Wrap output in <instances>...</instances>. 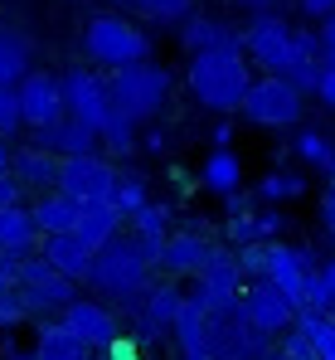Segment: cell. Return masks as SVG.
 Returning <instances> with one entry per match:
<instances>
[{
  "label": "cell",
  "instance_id": "6da1fadb",
  "mask_svg": "<svg viewBox=\"0 0 335 360\" xmlns=\"http://www.w3.org/2000/svg\"><path fill=\"white\" fill-rule=\"evenodd\" d=\"M185 83H190V98L214 112V117H233L248 83H253V68L243 59V49H199L185 63Z\"/></svg>",
  "mask_w": 335,
  "mask_h": 360
},
{
  "label": "cell",
  "instance_id": "7a4b0ae2",
  "mask_svg": "<svg viewBox=\"0 0 335 360\" xmlns=\"http://www.w3.org/2000/svg\"><path fill=\"white\" fill-rule=\"evenodd\" d=\"M83 283L93 292H103L107 302H117V307H131V302L156 283V263L146 258V248L131 239V234H117V239H107L93 253Z\"/></svg>",
  "mask_w": 335,
  "mask_h": 360
},
{
  "label": "cell",
  "instance_id": "3957f363",
  "mask_svg": "<svg viewBox=\"0 0 335 360\" xmlns=\"http://www.w3.org/2000/svg\"><path fill=\"white\" fill-rule=\"evenodd\" d=\"M107 93H112V112L126 122H156L175 98V68L161 59H141L107 73Z\"/></svg>",
  "mask_w": 335,
  "mask_h": 360
},
{
  "label": "cell",
  "instance_id": "277c9868",
  "mask_svg": "<svg viewBox=\"0 0 335 360\" xmlns=\"http://www.w3.org/2000/svg\"><path fill=\"white\" fill-rule=\"evenodd\" d=\"M78 49H83V59L93 63V68L117 73L126 63L151 59V34L136 20H126V10H98V15H88Z\"/></svg>",
  "mask_w": 335,
  "mask_h": 360
},
{
  "label": "cell",
  "instance_id": "5b68a950",
  "mask_svg": "<svg viewBox=\"0 0 335 360\" xmlns=\"http://www.w3.org/2000/svg\"><path fill=\"white\" fill-rule=\"evenodd\" d=\"M238 112H243V122H253V127L287 131V127H301V117H306V93L291 88L282 73H263V78L248 83Z\"/></svg>",
  "mask_w": 335,
  "mask_h": 360
},
{
  "label": "cell",
  "instance_id": "8992f818",
  "mask_svg": "<svg viewBox=\"0 0 335 360\" xmlns=\"http://www.w3.org/2000/svg\"><path fill=\"white\" fill-rule=\"evenodd\" d=\"M15 297L25 302V311L29 316H58L68 302L78 297V283H68L63 273H54L39 253H29V258H20L15 263Z\"/></svg>",
  "mask_w": 335,
  "mask_h": 360
},
{
  "label": "cell",
  "instance_id": "52a82bcc",
  "mask_svg": "<svg viewBox=\"0 0 335 360\" xmlns=\"http://www.w3.org/2000/svg\"><path fill=\"white\" fill-rule=\"evenodd\" d=\"M272 336H263L238 307L204 311V356L209 360H263Z\"/></svg>",
  "mask_w": 335,
  "mask_h": 360
},
{
  "label": "cell",
  "instance_id": "ba28073f",
  "mask_svg": "<svg viewBox=\"0 0 335 360\" xmlns=\"http://www.w3.org/2000/svg\"><path fill=\"white\" fill-rule=\"evenodd\" d=\"M296 54V25L282 20V10H258L243 25V59L258 63L263 73H287Z\"/></svg>",
  "mask_w": 335,
  "mask_h": 360
},
{
  "label": "cell",
  "instance_id": "9c48e42d",
  "mask_svg": "<svg viewBox=\"0 0 335 360\" xmlns=\"http://www.w3.org/2000/svg\"><path fill=\"white\" fill-rule=\"evenodd\" d=\"M58 88H63V112L88 122L93 131L112 117V93H107V73H103V68L73 63V68L58 73Z\"/></svg>",
  "mask_w": 335,
  "mask_h": 360
},
{
  "label": "cell",
  "instance_id": "30bf717a",
  "mask_svg": "<svg viewBox=\"0 0 335 360\" xmlns=\"http://www.w3.org/2000/svg\"><path fill=\"white\" fill-rule=\"evenodd\" d=\"M112 185H117V161L103 151H88V156H63L58 161V185L68 200L78 205H103L112 200Z\"/></svg>",
  "mask_w": 335,
  "mask_h": 360
},
{
  "label": "cell",
  "instance_id": "8fae6325",
  "mask_svg": "<svg viewBox=\"0 0 335 360\" xmlns=\"http://www.w3.org/2000/svg\"><path fill=\"white\" fill-rule=\"evenodd\" d=\"M238 292H243V273L233 263V248H209L204 268L195 273V292L190 297L204 311H228V307H238Z\"/></svg>",
  "mask_w": 335,
  "mask_h": 360
},
{
  "label": "cell",
  "instance_id": "7c38bea8",
  "mask_svg": "<svg viewBox=\"0 0 335 360\" xmlns=\"http://www.w3.org/2000/svg\"><path fill=\"white\" fill-rule=\"evenodd\" d=\"M180 302H185V292L175 288V278H166V283H151L141 297L131 302V307H121V311H126L136 341H161V336H170V321H175Z\"/></svg>",
  "mask_w": 335,
  "mask_h": 360
},
{
  "label": "cell",
  "instance_id": "4fadbf2b",
  "mask_svg": "<svg viewBox=\"0 0 335 360\" xmlns=\"http://www.w3.org/2000/svg\"><path fill=\"white\" fill-rule=\"evenodd\" d=\"M316 268H321V263H316V253H311L306 243H282V239L268 243L263 278L277 288L282 297H291V307H301V288H306V278H311Z\"/></svg>",
  "mask_w": 335,
  "mask_h": 360
},
{
  "label": "cell",
  "instance_id": "5bb4252c",
  "mask_svg": "<svg viewBox=\"0 0 335 360\" xmlns=\"http://www.w3.org/2000/svg\"><path fill=\"white\" fill-rule=\"evenodd\" d=\"M58 321L88 346V351H107L112 341L121 336V321H117V311H112L107 302L98 297H73L63 311H58Z\"/></svg>",
  "mask_w": 335,
  "mask_h": 360
},
{
  "label": "cell",
  "instance_id": "9a60e30c",
  "mask_svg": "<svg viewBox=\"0 0 335 360\" xmlns=\"http://www.w3.org/2000/svg\"><path fill=\"white\" fill-rule=\"evenodd\" d=\"M15 98H20V122H25V131L49 127V122L63 117V88H58V73L29 68V73L15 83Z\"/></svg>",
  "mask_w": 335,
  "mask_h": 360
},
{
  "label": "cell",
  "instance_id": "2e32d148",
  "mask_svg": "<svg viewBox=\"0 0 335 360\" xmlns=\"http://www.w3.org/2000/svg\"><path fill=\"white\" fill-rule=\"evenodd\" d=\"M238 311H243V316H248V321H253L263 336H282V331L296 321V307H291V297H282L268 278L243 283V292H238Z\"/></svg>",
  "mask_w": 335,
  "mask_h": 360
},
{
  "label": "cell",
  "instance_id": "e0dca14e",
  "mask_svg": "<svg viewBox=\"0 0 335 360\" xmlns=\"http://www.w3.org/2000/svg\"><path fill=\"white\" fill-rule=\"evenodd\" d=\"M185 54H199V49H243V30L228 25L219 15H204V10H190L180 25H175Z\"/></svg>",
  "mask_w": 335,
  "mask_h": 360
},
{
  "label": "cell",
  "instance_id": "ac0fdd59",
  "mask_svg": "<svg viewBox=\"0 0 335 360\" xmlns=\"http://www.w3.org/2000/svg\"><path fill=\"white\" fill-rule=\"evenodd\" d=\"M209 248H214V243L204 239V224H195V229H180V234H166L156 268H161L166 278H195V273L204 268Z\"/></svg>",
  "mask_w": 335,
  "mask_h": 360
},
{
  "label": "cell",
  "instance_id": "d6986e66",
  "mask_svg": "<svg viewBox=\"0 0 335 360\" xmlns=\"http://www.w3.org/2000/svg\"><path fill=\"white\" fill-rule=\"evenodd\" d=\"M29 141L39 146V151H49V156H88V151H98V131L88 127V122H78V117H63L49 122V127H34L29 131Z\"/></svg>",
  "mask_w": 335,
  "mask_h": 360
},
{
  "label": "cell",
  "instance_id": "ffe728a7",
  "mask_svg": "<svg viewBox=\"0 0 335 360\" xmlns=\"http://www.w3.org/2000/svg\"><path fill=\"white\" fill-rule=\"evenodd\" d=\"M5 171L20 180V190H34V195H44V190H54V185H58V156L39 151L34 141H29V146H10V161H5Z\"/></svg>",
  "mask_w": 335,
  "mask_h": 360
},
{
  "label": "cell",
  "instance_id": "44dd1931",
  "mask_svg": "<svg viewBox=\"0 0 335 360\" xmlns=\"http://www.w3.org/2000/svg\"><path fill=\"white\" fill-rule=\"evenodd\" d=\"M170 219H175V205H170V200H146L136 214H126V234L146 248L151 263L161 258V243H166V234H170Z\"/></svg>",
  "mask_w": 335,
  "mask_h": 360
},
{
  "label": "cell",
  "instance_id": "7402d4cb",
  "mask_svg": "<svg viewBox=\"0 0 335 360\" xmlns=\"http://www.w3.org/2000/svg\"><path fill=\"white\" fill-rule=\"evenodd\" d=\"M54 273H63L68 283H83L88 278V263H93V248H83L78 234H39V248H34Z\"/></svg>",
  "mask_w": 335,
  "mask_h": 360
},
{
  "label": "cell",
  "instance_id": "603a6c76",
  "mask_svg": "<svg viewBox=\"0 0 335 360\" xmlns=\"http://www.w3.org/2000/svg\"><path fill=\"white\" fill-rule=\"evenodd\" d=\"M121 224H126V214L112 205V200H103V205H83V214H78V224H73V234H78V243L83 248H103L107 239H117L121 234Z\"/></svg>",
  "mask_w": 335,
  "mask_h": 360
},
{
  "label": "cell",
  "instance_id": "cb8c5ba5",
  "mask_svg": "<svg viewBox=\"0 0 335 360\" xmlns=\"http://www.w3.org/2000/svg\"><path fill=\"white\" fill-rule=\"evenodd\" d=\"M78 214H83V205H78V200H68L63 190H44V195L29 205V219H34V229H39V234H73Z\"/></svg>",
  "mask_w": 335,
  "mask_h": 360
},
{
  "label": "cell",
  "instance_id": "d4e9b609",
  "mask_svg": "<svg viewBox=\"0 0 335 360\" xmlns=\"http://www.w3.org/2000/svg\"><path fill=\"white\" fill-rule=\"evenodd\" d=\"M199 185L209 190V195H233V190H243V156L233 151V146H214L209 156H204V166H199Z\"/></svg>",
  "mask_w": 335,
  "mask_h": 360
},
{
  "label": "cell",
  "instance_id": "484cf974",
  "mask_svg": "<svg viewBox=\"0 0 335 360\" xmlns=\"http://www.w3.org/2000/svg\"><path fill=\"white\" fill-rule=\"evenodd\" d=\"M29 68H34V49H29L25 30H15V25L0 15V88H15Z\"/></svg>",
  "mask_w": 335,
  "mask_h": 360
},
{
  "label": "cell",
  "instance_id": "4316f807",
  "mask_svg": "<svg viewBox=\"0 0 335 360\" xmlns=\"http://www.w3.org/2000/svg\"><path fill=\"white\" fill-rule=\"evenodd\" d=\"M34 248H39V229L29 219V205H5L0 210V253L29 258Z\"/></svg>",
  "mask_w": 335,
  "mask_h": 360
},
{
  "label": "cell",
  "instance_id": "83f0119b",
  "mask_svg": "<svg viewBox=\"0 0 335 360\" xmlns=\"http://www.w3.org/2000/svg\"><path fill=\"white\" fill-rule=\"evenodd\" d=\"M34 356L39 360H93V351H88L58 316H44L39 331H34Z\"/></svg>",
  "mask_w": 335,
  "mask_h": 360
},
{
  "label": "cell",
  "instance_id": "f1b7e54d",
  "mask_svg": "<svg viewBox=\"0 0 335 360\" xmlns=\"http://www.w3.org/2000/svg\"><path fill=\"white\" fill-rule=\"evenodd\" d=\"M301 195H306V176L291 171V166H272L268 176H258V185H253V200L258 205H291Z\"/></svg>",
  "mask_w": 335,
  "mask_h": 360
},
{
  "label": "cell",
  "instance_id": "f546056e",
  "mask_svg": "<svg viewBox=\"0 0 335 360\" xmlns=\"http://www.w3.org/2000/svg\"><path fill=\"white\" fill-rule=\"evenodd\" d=\"M316 73H321V44H316V30H296V54L287 63V83L291 88H301V93H311L316 88Z\"/></svg>",
  "mask_w": 335,
  "mask_h": 360
},
{
  "label": "cell",
  "instance_id": "4dcf8cb0",
  "mask_svg": "<svg viewBox=\"0 0 335 360\" xmlns=\"http://www.w3.org/2000/svg\"><path fill=\"white\" fill-rule=\"evenodd\" d=\"M291 151H296V161L301 166H311V171H331L335 161V136L331 131H321V127H296V136H291Z\"/></svg>",
  "mask_w": 335,
  "mask_h": 360
},
{
  "label": "cell",
  "instance_id": "1f68e13d",
  "mask_svg": "<svg viewBox=\"0 0 335 360\" xmlns=\"http://www.w3.org/2000/svg\"><path fill=\"white\" fill-rule=\"evenodd\" d=\"M170 336H175L180 356H185V351H204V307L195 297L180 302V311H175V321H170Z\"/></svg>",
  "mask_w": 335,
  "mask_h": 360
},
{
  "label": "cell",
  "instance_id": "d6a6232c",
  "mask_svg": "<svg viewBox=\"0 0 335 360\" xmlns=\"http://www.w3.org/2000/svg\"><path fill=\"white\" fill-rule=\"evenodd\" d=\"M136 122H126V117H117L112 112L103 127H98V151H107V156H117V161H126V156H136L141 146H136Z\"/></svg>",
  "mask_w": 335,
  "mask_h": 360
},
{
  "label": "cell",
  "instance_id": "836d02e7",
  "mask_svg": "<svg viewBox=\"0 0 335 360\" xmlns=\"http://www.w3.org/2000/svg\"><path fill=\"white\" fill-rule=\"evenodd\" d=\"M151 200V180L141 176L136 166H117V185H112V205L121 214H136L141 205Z\"/></svg>",
  "mask_w": 335,
  "mask_h": 360
},
{
  "label": "cell",
  "instance_id": "e575fe53",
  "mask_svg": "<svg viewBox=\"0 0 335 360\" xmlns=\"http://www.w3.org/2000/svg\"><path fill=\"white\" fill-rule=\"evenodd\" d=\"M291 326H301L306 331V341H311V351H316V360H335V326L326 311H296V321Z\"/></svg>",
  "mask_w": 335,
  "mask_h": 360
},
{
  "label": "cell",
  "instance_id": "d590c367",
  "mask_svg": "<svg viewBox=\"0 0 335 360\" xmlns=\"http://www.w3.org/2000/svg\"><path fill=\"white\" fill-rule=\"evenodd\" d=\"M121 10H136V15H146V20H161V25H180L190 10H195V0H117Z\"/></svg>",
  "mask_w": 335,
  "mask_h": 360
},
{
  "label": "cell",
  "instance_id": "8d00e7d4",
  "mask_svg": "<svg viewBox=\"0 0 335 360\" xmlns=\"http://www.w3.org/2000/svg\"><path fill=\"white\" fill-rule=\"evenodd\" d=\"M263 360H316V351H311V341H306L301 326H287L277 341L268 346V356H263Z\"/></svg>",
  "mask_w": 335,
  "mask_h": 360
},
{
  "label": "cell",
  "instance_id": "74e56055",
  "mask_svg": "<svg viewBox=\"0 0 335 360\" xmlns=\"http://www.w3.org/2000/svg\"><path fill=\"white\" fill-rule=\"evenodd\" d=\"M136 146H141L146 156H170V151H175V131H170L166 122H141Z\"/></svg>",
  "mask_w": 335,
  "mask_h": 360
},
{
  "label": "cell",
  "instance_id": "f35d334b",
  "mask_svg": "<svg viewBox=\"0 0 335 360\" xmlns=\"http://www.w3.org/2000/svg\"><path fill=\"white\" fill-rule=\"evenodd\" d=\"M25 122H20V98L15 88H0V136H20Z\"/></svg>",
  "mask_w": 335,
  "mask_h": 360
},
{
  "label": "cell",
  "instance_id": "ab89813d",
  "mask_svg": "<svg viewBox=\"0 0 335 360\" xmlns=\"http://www.w3.org/2000/svg\"><path fill=\"white\" fill-rule=\"evenodd\" d=\"M20 321H29V311H25V302L15 297V288H10V292H0V331H10Z\"/></svg>",
  "mask_w": 335,
  "mask_h": 360
},
{
  "label": "cell",
  "instance_id": "60d3db41",
  "mask_svg": "<svg viewBox=\"0 0 335 360\" xmlns=\"http://www.w3.org/2000/svg\"><path fill=\"white\" fill-rule=\"evenodd\" d=\"M316 98H321V108H331L335 112V63H321V73H316V88H311Z\"/></svg>",
  "mask_w": 335,
  "mask_h": 360
},
{
  "label": "cell",
  "instance_id": "b9f144b4",
  "mask_svg": "<svg viewBox=\"0 0 335 360\" xmlns=\"http://www.w3.org/2000/svg\"><path fill=\"white\" fill-rule=\"evenodd\" d=\"M316 44H321V63H335V15L316 20Z\"/></svg>",
  "mask_w": 335,
  "mask_h": 360
},
{
  "label": "cell",
  "instance_id": "7bdbcfd3",
  "mask_svg": "<svg viewBox=\"0 0 335 360\" xmlns=\"http://www.w3.org/2000/svg\"><path fill=\"white\" fill-rule=\"evenodd\" d=\"M20 195H25V190H20V180L0 166V210H5V205H20Z\"/></svg>",
  "mask_w": 335,
  "mask_h": 360
},
{
  "label": "cell",
  "instance_id": "ee69618b",
  "mask_svg": "<svg viewBox=\"0 0 335 360\" xmlns=\"http://www.w3.org/2000/svg\"><path fill=\"white\" fill-rule=\"evenodd\" d=\"M103 360H141V351H136V341H126V336H117L107 351H103Z\"/></svg>",
  "mask_w": 335,
  "mask_h": 360
},
{
  "label": "cell",
  "instance_id": "f6af8a7d",
  "mask_svg": "<svg viewBox=\"0 0 335 360\" xmlns=\"http://www.w3.org/2000/svg\"><path fill=\"white\" fill-rule=\"evenodd\" d=\"M296 10L306 20H326V15H335V0H296Z\"/></svg>",
  "mask_w": 335,
  "mask_h": 360
},
{
  "label": "cell",
  "instance_id": "bcb514c9",
  "mask_svg": "<svg viewBox=\"0 0 335 360\" xmlns=\"http://www.w3.org/2000/svg\"><path fill=\"white\" fill-rule=\"evenodd\" d=\"M321 229H326V234L335 239V195H331V190L321 195Z\"/></svg>",
  "mask_w": 335,
  "mask_h": 360
},
{
  "label": "cell",
  "instance_id": "7dc6e473",
  "mask_svg": "<svg viewBox=\"0 0 335 360\" xmlns=\"http://www.w3.org/2000/svg\"><path fill=\"white\" fill-rule=\"evenodd\" d=\"M15 263H20V258L0 253V292H10V288H15Z\"/></svg>",
  "mask_w": 335,
  "mask_h": 360
},
{
  "label": "cell",
  "instance_id": "c3c4849f",
  "mask_svg": "<svg viewBox=\"0 0 335 360\" xmlns=\"http://www.w3.org/2000/svg\"><path fill=\"white\" fill-rule=\"evenodd\" d=\"M209 141H214V146H233V122L219 117V122H214V131H209Z\"/></svg>",
  "mask_w": 335,
  "mask_h": 360
},
{
  "label": "cell",
  "instance_id": "681fc988",
  "mask_svg": "<svg viewBox=\"0 0 335 360\" xmlns=\"http://www.w3.org/2000/svg\"><path fill=\"white\" fill-rule=\"evenodd\" d=\"M316 273H321V283H326V297H331V307H335V258H326Z\"/></svg>",
  "mask_w": 335,
  "mask_h": 360
},
{
  "label": "cell",
  "instance_id": "f907efd6",
  "mask_svg": "<svg viewBox=\"0 0 335 360\" xmlns=\"http://www.w3.org/2000/svg\"><path fill=\"white\" fill-rule=\"evenodd\" d=\"M233 5H243V10H253V15H258V10H277V0H233Z\"/></svg>",
  "mask_w": 335,
  "mask_h": 360
},
{
  "label": "cell",
  "instance_id": "816d5d0a",
  "mask_svg": "<svg viewBox=\"0 0 335 360\" xmlns=\"http://www.w3.org/2000/svg\"><path fill=\"white\" fill-rule=\"evenodd\" d=\"M5 360H39V356H34V351H20L15 341H5Z\"/></svg>",
  "mask_w": 335,
  "mask_h": 360
},
{
  "label": "cell",
  "instance_id": "f5cc1de1",
  "mask_svg": "<svg viewBox=\"0 0 335 360\" xmlns=\"http://www.w3.org/2000/svg\"><path fill=\"white\" fill-rule=\"evenodd\" d=\"M10 161V136H0V166Z\"/></svg>",
  "mask_w": 335,
  "mask_h": 360
},
{
  "label": "cell",
  "instance_id": "db71d44e",
  "mask_svg": "<svg viewBox=\"0 0 335 360\" xmlns=\"http://www.w3.org/2000/svg\"><path fill=\"white\" fill-rule=\"evenodd\" d=\"M326 190L335 195V161H331V171H326Z\"/></svg>",
  "mask_w": 335,
  "mask_h": 360
},
{
  "label": "cell",
  "instance_id": "11a10c76",
  "mask_svg": "<svg viewBox=\"0 0 335 360\" xmlns=\"http://www.w3.org/2000/svg\"><path fill=\"white\" fill-rule=\"evenodd\" d=\"M180 360H209V356H204V351H185Z\"/></svg>",
  "mask_w": 335,
  "mask_h": 360
},
{
  "label": "cell",
  "instance_id": "9f6ffc18",
  "mask_svg": "<svg viewBox=\"0 0 335 360\" xmlns=\"http://www.w3.org/2000/svg\"><path fill=\"white\" fill-rule=\"evenodd\" d=\"M277 5H282V0H277Z\"/></svg>",
  "mask_w": 335,
  "mask_h": 360
}]
</instances>
